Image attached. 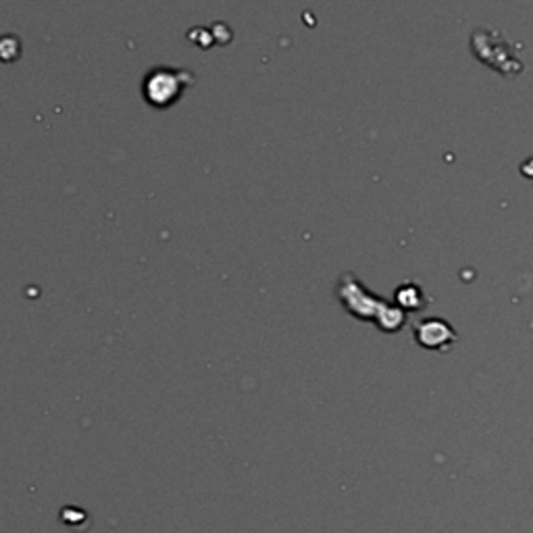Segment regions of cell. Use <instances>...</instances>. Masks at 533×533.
Instances as JSON below:
<instances>
[{"instance_id": "1", "label": "cell", "mask_w": 533, "mask_h": 533, "mask_svg": "<svg viewBox=\"0 0 533 533\" xmlns=\"http://www.w3.org/2000/svg\"><path fill=\"white\" fill-rule=\"evenodd\" d=\"M194 81L190 71L173 67H157L144 78L142 94L150 107L169 109L182 99L184 90Z\"/></svg>"}]
</instances>
